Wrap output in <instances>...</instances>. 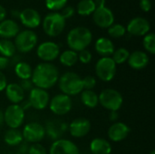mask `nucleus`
<instances>
[{
  "mask_svg": "<svg viewBox=\"0 0 155 154\" xmlns=\"http://www.w3.org/2000/svg\"><path fill=\"white\" fill-rule=\"evenodd\" d=\"M59 77V71L55 65L51 63H41L33 70L31 81L35 87L48 90L58 83Z\"/></svg>",
  "mask_w": 155,
  "mask_h": 154,
  "instance_id": "1",
  "label": "nucleus"
},
{
  "mask_svg": "<svg viewBox=\"0 0 155 154\" xmlns=\"http://www.w3.org/2000/svg\"><path fill=\"white\" fill-rule=\"evenodd\" d=\"M93 40V34L90 29L84 26L74 27L67 34L66 42L71 50L81 52L86 49Z\"/></svg>",
  "mask_w": 155,
  "mask_h": 154,
  "instance_id": "2",
  "label": "nucleus"
},
{
  "mask_svg": "<svg viewBox=\"0 0 155 154\" xmlns=\"http://www.w3.org/2000/svg\"><path fill=\"white\" fill-rule=\"evenodd\" d=\"M58 84L62 93L70 97L81 93L84 90L83 79L74 72L63 74L58 79Z\"/></svg>",
  "mask_w": 155,
  "mask_h": 154,
  "instance_id": "3",
  "label": "nucleus"
},
{
  "mask_svg": "<svg viewBox=\"0 0 155 154\" xmlns=\"http://www.w3.org/2000/svg\"><path fill=\"white\" fill-rule=\"evenodd\" d=\"M98 99L99 103L110 112H118L124 103V98L121 93L112 88L103 90L100 94H98Z\"/></svg>",
  "mask_w": 155,
  "mask_h": 154,
  "instance_id": "4",
  "label": "nucleus"
},
{
  "mask_svg": "<svg viewBox=\"0 0 155 154\" xmlns=\"http://www.w3.org/2000/svg\"><path fill=\"white\" fill-rule=\"evenodd\" d=\"M65 27V19L61 15L60 13L53 12L45 15L43 20V29L45 33L54 37L59 35Z\"/></svg>",
  "mask_w": 155,
  "mask_h": 154,
  "instance_id": "5",
  "label": "nucleus"
},
{
  "mask_svg": "<svg viewBox=\"0 0 155 154\" xmlns=\"http://www.w3.org/2000/svg\"><path fill=\"white\" fill-rule=\"evenodd\" d=\"M116 65L112 57H101L95 64V74L101 81L110 82L116 74Z\"/></svg>",
  "mask_w": 155,
  "mask_h": 154,
  "instance_id": "6",
  "label": "nucleus"
},
{
  "mask_svg": "<svg viewBox=\"0 0 155 154\" xmlns=\"http://www.w3.org/2000/svg\"><path fill=\"white\" fill-rule=\"evenodd\" d=\"M37 35L32 30H24L19 32L15 37V46L20 53H29L37 44Z\"/></svg>",
  "mask_w": 155,
  "mask_h": 154,
  "instance_id": "7",
  "label": "nucleus"
},
{
  "mask_svg": "<svg viewBox=\"0 0 155 154\" xmlns=\"http://www.w3.org/2000/svg\"><path fill=\"white\" fill-rule=\"evenodd\" d=\"M25 121V111L20 104H10L4 112V123L10 129H18Z\"/></svg>",
  "mask_w": 155,
  "mask_h": 154,
  "instance_id": "8",
  "label": "nucleus"
},
{
  "mask_svg": "<svg viewBox=\"0 0 155 154\" xmlns=\"http://www.w3.org/2000/svg\"><path fill=\"white\" fill-rule=\"evenodd\" d=\"M49 108L50 111L55 115H65L67 114L73 106L72 99L70 96L65 95L64 93H59L54 95L49 101Z\"/></svg>",
  "mask_w": 155,
  "mask_h": 154,
  "instance_id": "9",
  "label": "nucleus"
},
{
  "mask_svg": "<svg viewBox=\"0 0 155 154\" xmlns=\"http://www.w3.org/2000/svg\"><path fill=\"white\" fill-rule=\"evenodd\" d=\"M23 138L32 143H39L45 136V128L35 122L29 123L25 125L22 131Z\"/></svg>",
  "mask_w": 155,
  "mask_h": 154,
  "instance_id": "10",
  "label": "nucleus"
},
{
  "mask_svg": "<svg viewBox=\"0 0 155 154\" xmlns=\"http://www.w3.org/2000/svg\"><path fill=\"white\" fill-rule=\"evenodd\" d=\"M36 54L44 61V63H50L54 61L60 54V47L59 45L51 41H46L40 44L36 49Z\"/></svg>",
  "mask_w": 155,
  "mask_h": 154,
  "instance_id": "11",
  "label": "nucleus"
},
{
  "mask_svg": "<svg viewBox=\"0 0 155 154\" xmlns=\"http://www.w3.org/2000/svg\"><path fill=\"white\" fill-rule=\"evenodd\" d=\"M50 97L46 90L34 87L29 92L28 102L30 106L35 110H44L49 104Z\"/></svg>",
  "mask_w": 155,
  "mask_h": 154,
  "instance_id": "12",
  "label": "nucleus"
},
{
  "mask_svg": "<svg viewBox=\"0 0 155 154\" xmlns=\"http://www.w3.org/2000/svg\"><path fill=\"white\" fill-rule=\"evenodd\" d=\"M93 19L94 24L101 28H109L114 22V15L113 11L106 7H99L93 13Z\"/></svg>",
  "mask_w": 155,
  "mask_h": 154,
  "instance_id": "13",
  "label": "nucleus"
},
{
  "mask_svg": "<svg viewBox=\"0 0 155 154\" xmlns=\"http://www.w3.org/2000/svg\"><path fill=\"white\" fill-rule=\"evenodd\" d=\"M49 154H80V151L77 145L72 141L58 139L52 143Z\"/></svg>",
  "mask_w": 155,
  "mask_h": 154,
  "instance_id": "14",
  "label": "nucleus"
},
{
  "mask_svg": "<svg viewBox=\"0 0 155 154\" xmlns=\"http://www.w3.org/2000/svg\"><path fill=\"white\" fill-rule=\"evenodd\" d=\"M151 25L147 19L143 17H134L127 25L126 31L135 36H144L150 31Z\"/></svg>",
  "mask_w": 155,
  "mask_h": 154,
  "instance_id": "15",
  "label": "nucleus"
},
{
  "mask_svg": "<svg viewBox=\"0 0 155 154\" xmlns=\"http://www.w3.org/2000/svg\"><path fill=\"white\" fill-rule=\"evenodd\" d=\"M130 127L122 122H116L113 123L107 132L108 138L114 143H119L127 138L130 133Z\"/></svg>",
  "mask_w": 155,
  "mask_h": 154,
  "instance_id": "16",
  "label": "nucleus"
},
{
  "mask_svg": "<svg viewBox=\"0 0 155 154\" xmlns=\"http://www.w3.org/2000/svg\"><path fill=\"white\" fill-rule=\"evenodd\" d=\"M91 130V123L86 118L74 119L69 124L70 134L74 138H82L88 134Z\"/></svg>",
  "mask_w": 155,
  "mask_h": 154,
  "instance_id": "17",
  "label": "nucleus"
},
{
  "mask_svg": "<svg viewBox=\"0 0 155 154\" xmlns=\"http://www.w3.org/2000/svg\"><path fill=\"white\" fill-rule=\"evenodd\" d=\"M22 24L27 28H36L41 23L39 13L33 8H25L19 15Z\"/></svg>",
  "mask_w": 155,
  "mask_h": 154,
  "instance_id": "18",
  "label": "nucleus"
},
{
  "mask_svg": "<svg viewBox=\"0 0 155 154\" xmlns=\"http://www.w3.org/2000/svg\"><path fill=\"white\" fill-rule=\"evenodd\" d=\"M149 60V55L145 52L134 51L130 54L127 62L131 68L134 70H142L148 65Z\"/></svg>",
  "mask_w": 155,
  "mask_h": 154,
  "instance_id": "19",
  "label": "nucleus"
},
{
  "mask_svg": "<svg viewBox=\"0 0 155 154\" xmlns=\"http://www.w3.org/2000/svg\"><path fill=\"white\" fill-rule=\"evenodd\" d=\"M5 91L6 98L12 104H20L25 99V91L18 84L12 83L7 84Z\"/></svg>",
  "mask_w": 155,
  "mask_h": 154,
  "instance_id": "20",
  "label": "nucleus"
},
{
  "mask_svg": "<svg viewBox=\"0 0 155 154\" xmlns=\"http://www.w3.org/2000/svg\"><path fill=\"white\" fill-rule=\"evenodd\" d=\"M19 33V25L11 19H5L0 22V37L2 39H10L15 37Z\"/></svg>",
  "mask_w": 155,
  "mask_h": 154,
  "instance_id": "21",
  "label": "nucleus"
},
{
  "mask_svg": "<svg viewBox=\"0 0 155 154\" xmlns=\"http://www.w3.org/2000/svg\"><path fill=\"white\" fill-rule=\"evenodd\" d=\"M95 51L102 57H108L114 52V43L106 37H100L96 40L94 44Z\"/></svg>",
  "mask_w": 155,
  "mask_h": 154,
  "instance_id": "22",
  "label": "nucleus"
},
{
  "mask_svg": "<svg viewBox=\"0 0 155 154\" xmlns=\"http://www.w3.org/2000/svg\"><path fill=\"white\" fill-rule=\"evenodd\" d=\"M90 151L93 154H110L112 152V145L105 139L94 138L90 143Z\"/></svg>",
  "mask_w": 155,
  "mask_h": 154,
  "instance_id": "23",
  "label": "nucleus"
},
{
  "mask_svg": "<svg viewBox=\"0 0 155 154\" xmlns=\"http://www.w3.org/2000/svg\"><path fill=\"white\" fill-rule=\"evenodd\" d=\"M23 134L22 132L18 129H8L5 135H4V141L8 146H18L23 142Z\"/></svg>",
  "mask_w": 155,
  "mask_h": 154,
  "instance_id": "24",
  "label": "nucleus"
},
{
  "mask_svg": "<svg viewBox=\"0 0 155 154\" xmlns=\"http://www.w3.org/2000/svg\"><path fill=\"white\" fill-rule=\"evenodd\" d=\"M81 94L82 103L88 108H95L99 104L98 94L93 90H83Z\"/></svg>",
  "mask_w": 155,
  "mask_h": 154,
  "instance_id": "25",
  "label": "nucleus"
},
{
  "mask_svg": "<svg viewBox=\"0 0 155 154\" xmlns=\"http://www.w3.org/2000/svg\"><path fill=\"white\" fill-rule=\"evenodd\" d=\"M32 73L31 65L25 62H19L15 65V74L20 80L31 79Z\"/></svg>",
  "mask_w": 155,
  "mask_h": 154,
  "instance_id": "26",
  "label": "nucleus"
},
{
  "mask_svg": "<svg viewBox=\"0 0 155 154\" xmlns=\"http://www.w3.org/2000/svg\"><path fill=\"white\" fill-rule=\"evenodd\" d=\"M59 61L61 64L66 67H72L78 61V54L76 52L69 49L64 51L61 54H59Z\"/></svg>",
  "mask_w": 155,
  "mask_h": 154,
  "instance_id": "27",
  "label": "nucleus"
},
{
  "mask_svg": "<svg viewBox=\"0 0 155 154\" xmlns=\"http://www.w3.org/2000/svg\"><path fill=\"white\" fill-rule=\"evenodd\" d=\"M65 127H66L65 123H62L60 127H57L55 122L52 121L47 123V126L45 129V134L47 133L51 138H53V140L56 141L60 139V136L65 131Z\"/></svg>",
  "mask_w": 155,
  "mask_h": 154,
  "instance_id": "28",
  "label": "nucleus"
},
{
  "mask_svg": "<svg viewBox=\"0 0 155 154\" xmlns=\"http://www.w3.org/2000/svg\"><path fill=\"white\" fill-rule=\"evenodd\" d=\"M16 52L15 44L9 39H1L0 40V54L2 56L10 58L15 55Z\"/></svg>",
  "mask_w": 155,
  "mask_h": 154,
  "instance_id": "29",
  "label": "nucleus"
},
{
  "mask_svg": "<svg viewBox=\"0 0 155 154\" xmlns=\"http://www.w3.org/2000/svg\"><path fill=\"white\" fill-rule=\"evenodd\" d=\"M96 9L94 0H81L77 5V13L81 15H89Z\"/></svg>",
  "mask_w": 155,
  "mask_h": 154,
  "instance_id": "30",
  "label": "nucleus"
},
{
  "mask_svg": "<svg viewBox=\"0 0 155 154\" xmlns=\"http://www.w3.org/2000/svg\"><path fill=\"white\" fill-rule=\"evenodd\" d=\"M112 55H113L112 59L114 60V62L116 64H122L128 60L129 55H130V52L126 48L121 47V48L114 50V52L113 53Z\"/></svg>",
  "mask_w": 155,
  "mask_h": 154,
  "instance_id": "31",
  "label": "nucleus"
},
{
  "mask_svg": "<svg viewBox=\"0 0 155 154\" xmlns=\"http://www.w3.org/2000/svg\"><path fill=\"white\" fill-rule=\"evenodd\" d=\"M143 47L144 49L150 53L151 54H155V35L153 33H148L147 34L144 35L143 41Z\"/></svg>",
  "mask_w": 155,
  "mask_h": 154,
  "instance_id": "32",
  "label": "nucleus"
},
{
  "mask_svg": "<svg viewBox=\"0 0 155 154\" xmlns=\"http://www.w3.org/2000/svg\"><path fill=\"white\" fill-rule=\"evenodd\" d=\"M126 33V28L120 24H116V25H112L109 28H108V34L110 36L114 37V38H120L122 36H124Z\"/></svg>",
  "mask_w": 155,
  "mask_h": 154,
  "instance_id": "33",
  "label": "nucleus"
},
{
  "mask_svg": "<svg viewBox=\"0 0 155 154\" xmlns=\"http://www.w3.org/2000/svg\"><path fill=\"white\" fill-rule=\"evenodd\" d=\"M68 0H45V5L49 10L52 11H57L63 9Z\"/></svg>",
  "mask_w": 155,
  "mask_h": 154,
  "instance_id": "34",
  "label": "nucleus"
},
{
  "mask_svg": "<svg viewBox=\"0 0 155 154\" xmlns=\"http://www.w3.org/2000/svg\"><path fill=\"white\" fill-rule=\"evenodd\" d=\"M84 90H93L96 85V79L92 75H87L83 79Z\"/></svg>",
  "mask_w": 155,
  "mask_h": 154,
  "instance_id": "35",
  "label": "nucleus"
},
{
  "mask_svg": "<svg viewBox=\"0 0 155 154\" xmlns=\"http://www.w3.org/2000/svg\"><path fill=\"white\" fill-rule=\"evenodd\" d=\"M28 154H47V152L42 144L34 143L28 148Z\"/></svg>",
  "mask_w": 155,
  "mask_h": 154,
  "instance_id": "36",
  "label": "nucleus"
},
{
  "mask_svg": "<svg viewBox=\"0 0 155 154\" xmlns=\"http://www.w3.org/2000/svg\"><path fill=\"white\" fill-rule=\"evenodd\" d=\"M78 54V61H80L82 64H87L92 60V54L90 51H88L86 49L79 52V54Z\"/></svg>",
  "mask_w": 155,
  "mask_h": 154,
  "instance_id": "37",
  "label": "nucleus"
},
{
  "mask_svg": "<svg viewBox=\"0 0 155 154\" xmlns=\"http://www.w3.org/2000/svg\"><path fill=\"white\" fill-rule=\"evenodd\" d=\"M20 87L25 92V91H31L32 88H34V84L31 81V79H26V80H21L20 84H18Z\"/></svg>",
  "mask_w": 155,
  "mask_h": 154,
  "instance_id": "38",
  "label": "nucleus"
},
{
  "mask_svg": "<svg viewBox=\"0 0 155 154\" xmlns=\"http://www.w3.org/2000/svg\"><path fill=\"white\" fill-rule=\"evenodd\" d=\"M74 9L72 6H64L60 14L66 20L67 18H70L74 15Z\"/></svg>",
  "mask_w": 155,
  "mask_h": 154,
  "instance_id": "39",
  "label": "nucleus"
},
{
  "mask_svg": "<svg viewBox=\"0 0 155 154\" xmlns=\"http://www.w3.org/2000/svg\"><path fill=\"white\" fill-rule=\"evenodd\" d=\"M140 7L144 12H149L152 8L151 0H140Z\"/></svg>",
  "mask_w": 155,
  "mask_h": 154,
  "instance_id": "40",
  "label": "nucleus"
},
{
  "mask_svg": "<svg viewBox=\"0 0 155 154\" xmlns=\"http://www.w3.org/2000/svg\"><path fill=\"white\" fill-rule=\"evenodd\" d=\"M6 86H7V79L5 75L0 71V92L5 91Z\"/></svg>",
  "mask_w": 155,
  "mask_h": 154,
  "instance_id": "41",
  "label": "nucleus"
},
{
  "mask_svg": "<svg viewBox=\"0 0 155 154\" xmlns=\"http://www.w3.org/2000/svg\"><path fill=\"white\" fill-rule=\"evenodd\" d=\"M9 63H10L9 58L0 55V71L5 70L9 65Z\"/></svg>",
  "mask_w": 155,
  "mask_h": 154,
  "instance_id": "42",
  "label": "nucleus"
},
{
  "mask_svg": "<svg viewBox=\"0 0 155 154\" xmlns=\"http://www.w3.org/2000/svg\"><path fill=\"white\" fill-rule=\"evenodd\" d=\"M94 3L96 8L105 6V0H94Z\"/></svg>",
  "mask_w": 155,
  "mask_h": 154,
  "instance_id": "43",
  "label": "nucleus"
},
{
  "mask_svg": "<svg viewBox=\"0 0 155 154\" xmlns=\"http://www.w3.org/2000/svg\"><path fill=\"white\" fill-rule=\"evenodd\" d=\"M5 15H6V11H5V7H3L2 5H0V22H2L3 20H5Z\"/></svg>",
  "mask_w": 155,
  "mask_h": 154,
  "instance_id": "44",
  "label": "nucleus"
},
{
  "mask_svg": "<svg viewBox=\"0 0 155 154\" xmlns=\"http://www.w3.org/2000/svg\"><path fill=\"white\" fill-rule=\"evenodd\" d=\"M118 116V112H110V121H116Z\"/></svg>",
  "mask_w": 155,
  "mask_h": 154,
  "instance_id": "45",
  "label": "nucleus"
},
{
  "mask_svg": "<svg viewBox=\"0 0 155 154\" xmlns=\"http://www.w3.org/2000/svg\"><path fill=\"white\" fill-rule=\"evenodd\" d=\"M4 123V113L0 110V126L3 124Z\"/></svg>",
  "mask_w": 155,
  "mask_h": 154,
  "instance_id": "46",
  "label": "nucleus"
},
{
  "mask_svg": "<svg viewBox=\"0 0 155 154\" xmlns=\"http://www.w3.org/2000/svg\"><path fill=\"white\" fill-rule=\"evenodd\" d=\"M149 154H155V151L154 150H153V151H152V152H151Z\"/></svg>",
  "mask_w": 155,
  "mask_h": 154,
  "instance_id": "47",
  "label": "nucleus"
}]
</instances>
